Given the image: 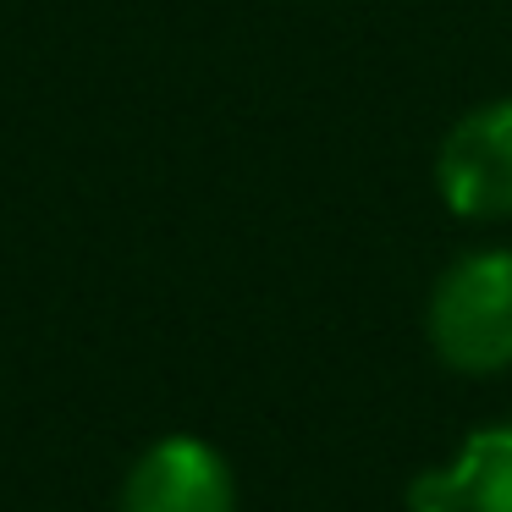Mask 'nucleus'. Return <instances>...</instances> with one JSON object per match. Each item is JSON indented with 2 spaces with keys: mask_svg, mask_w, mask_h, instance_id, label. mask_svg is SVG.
Returning <instances> with one entry per match:
<instances>
[{
  "mask_svg": "<svg viewBox=\"0 0 512 512\" xmlns=\"http://www.w3.org/2000/svg\"><path fill=\"white\" fill-rule=\"evenodd\" d=\"M424 331L446 369L501 375L512 364V248H474L430 287Z\"/></svg>",
  "mask_w": 512,
  "mask_h": 512,
  "instance_id": "1",
  "label": "nucleus"
},
{
  "mask_svg": "<svg viewBox=\"0 0 512 512\" xmlns=\"http://www.w3.org/2000/svg\"><path fill=\"white\" fill-rule=\"evenodd\" d=\"M435 193L457 221L512 215V94L463 111L435 149Z\"/></svg>",
  "mask_w": 512,
  "mask_h": 512,
  "instance_id": "2",
  "label": "nucleus"
},
{
  "mask_svg": "<svg viewBox=\"0 0 512 512\" xmlns=\"http://www.w3.org/2000/svg\"><path fill=\"white\" fill-rule=\"evenodd\" d=\"M122 512H237L232 463L199 435H166L127 468Z\"/></svg>",
  "mask_w": 512,
  "mask_h": 512,
  "instance_id": "3",
  "label": "nucleus"
},
{
  "mask_svg": "<svg viewBox=\"0 0 512 512\" xmlns=\"http://www.w3.org/2000/svg\"><path fill=\"white\" fill-rule=\"evenodd\" d=\"M408 512H512V424H485L408 485Z\"/></svg>",
  "mask_w": 512,
  "mask_h": 512,
  "instance_id": "4",
  "label": "nucleus"
}]
</instances>
